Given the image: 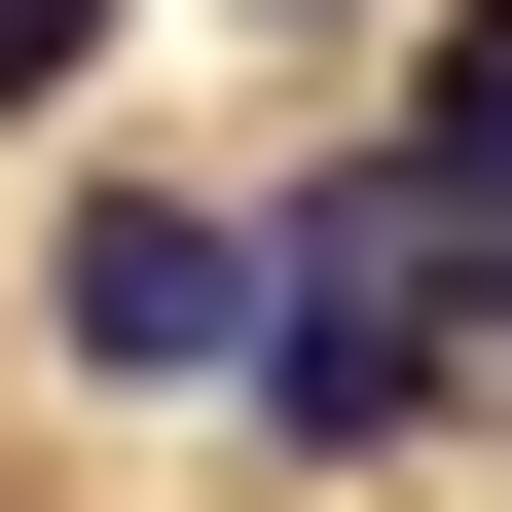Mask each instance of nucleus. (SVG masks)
<instances>
[{"label":"nucleus","mask_w":512,"mask_h":512,"mask_svg":"<svg viewBox=\"0 0 512 512\" xmlns=\"http://www.w3.org/2000/svg\"><path fill=\"white\" fill-rule=\"evenodd\" d=\"M74 74H110V0H0V110H74Z\"/></svg>","instance_id":"4"},{"label":"nucleus","mask_w":512,"mask_h":512,"mask_svg":"<svg viewBox=\"0 0 512 512\" xmlns=\"http://www.w3.org/2000/svg\"><path fill=\"white\" fill-rule=\"evenodd\" d=\"M366 183H403V220H476V256H512V0H439V37H403V147H366Z\"/></svg>","instance_id":"3"},{"label":"nucleus","mask_w":512,"mask_h":512,"mask_svg":"<svg viewBox=\"0 0 512 512\" xmlns=\"http://www.w3.org/2000/svg\"><path fill=\"white\" fill-rule=\"evenodd\" d=\"M256 330H293V183H74L37 220V366L74 403H220Z\"/></svg>","instance_id":"1"},{"label":"nucleus","mask_w":512,"mask_h":512,"mask_svg":"<svg viewBox=\"0 0 512 512\" xmlns=\"http://www.w3.org/2000/svg\"><path fill=\"white\" fill-rule=\"evenodd\" d=\"M256 403L330 439V476H366V439L439 403V293H403V183H293V330H256Z\"/></svg>","instance_id":"2"}]
</instances>
